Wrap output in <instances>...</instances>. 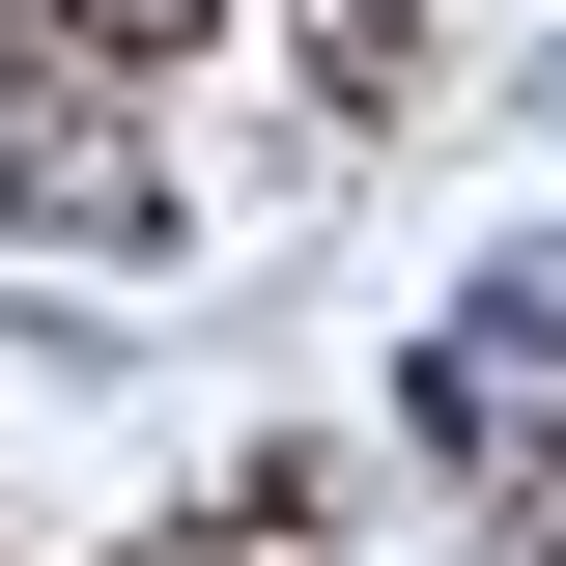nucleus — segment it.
I'll return each instance as SVG.
<instances>
[{"label": "nucleus", "mask_w": 566, "mask_h": 566, "mask_svg": "<svg viewBox=\"0 0 566 566\" xmlns=\"http://www.w3.org/2000/svg\"><path fill=\"white\" fill-rule=\"evenodd\" d=\"M538 114H566V57H538Z\"/></svg>", "instance_id": "obj_2"}, {"label": "nucleus", "mask_w": 566, "mask_h": 566, "mask_svg": "<svg viewBox=\"0 0 566 566\" xmlns=\"http://www.w3.org/2000/svg\"><path fill=\"white\" fill-rule=\"evenodd\" d=\"M85 29H114V57H142V29H199V0H85Z\"/></svg>", "instance_id": "obj_1"}]
</instances>
